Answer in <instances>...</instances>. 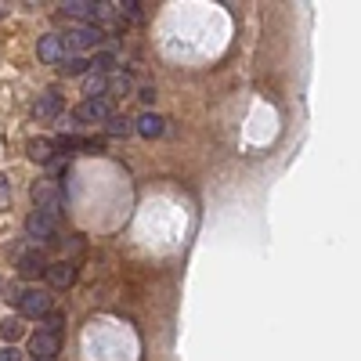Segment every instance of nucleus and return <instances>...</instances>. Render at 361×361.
I'll list each match as a JSON object with an SVG mask.
<instances>
[{"mask_svg":"<svg viewBox=\"0 0 361 361\" xmlns=\"http://www.w3.org/2000/svg\"><path fill=\"white\" fill-rule=\"evenodd\" d=\"M8 195H11V181L0 174V199H8Z\"/></svg>","mask_w":361,"mask_h":361,"instance_id":"21","label":"nucleus"},{"mask_svg":"<svg viewBox=\"0 0 361 361\" xmlns=\"http://www.w3.org/2000/svg\"><path fill=\"white\" fill-rule=\"evenodd\" d=\"M29 354H33V361H55L61 354V336L37 329V333L29 336Z\"/></svg>","mask_w":361,"mask_h":361,"instance_id":"6","label":"nucleus"},{"mask_svg":"<svg viewBox=\"0 0 361 361\" xmlns=\"http://www.w3.org/2000/svg\"><path fill=\"white\" fill-rule=\"evenodd\" d=\"M61 108H66L61 94H58V90H43V94H37L33 116H37V119H55V116H61Z\"/></svg>","mask_w":361,"mask_h":361,"instance_id":"9","label":"nucleus"},{"mask_svg":"<svg viewBox=\"0 0 361 361\" xmlns=\"http://www.w3.org/2000/svg\"><path fill=\"white\" fill-rule=\"evenodd\" d=\"M26 235H29V242H33L37 249L40 246H55L58 242V221L55 217H47L40 210H33L26 217Z\"/></svg>","mask_w":361,"mask_h":361,"instance_id":"3","label":"nucleus"},{"mask_svg":"<svg viewBox=\"0 0 361 361\" xmlns=\"http://www.w3.org/2000/svg\"><path fill=\"white\" fill-rule=\"evenodd\" d=\"M55 148H61V152H94V141H90V137L66 134V137H58V141H55Z\"/></svg>","mask_w":361,"mask_h":361,"instance_id":"14","label":"nucleus"},{"mask_svg":"<svg viewBox=\"0 0 361 361\" xmlns=\"http://www.w3.org/2000/svg\"><path fill=\"white\" fill-rule=\"evenodd\" d=\"M137 98L145 101V105H152V101H155V90H152V87H141V90H137Z\"/></svg>","mask_w":361,"mask_h":361,"instance_id":"19","label":"nucleus"},{"mask_svg":"<svg viewBox=\"0 0 361 361\" xmlns=\"http://www.w3.org/2000/svg\"><path fill=\"white\" fill-rule=\"evenodd\" d=\"M105 130L113 134V137H123V134H130V130H134V119H127V116H113Z\"/></svg>","mask_w":361,"mask_h":361,"instance_id":"17","label":"nucleus"},{"mask_svg":"<svg viewBox=\"0 0 361 361\" xmlns=\"http://www.w3.org/2000/svg\"><path fill=\"white\" fill-rule=\"evenodd\" d=\"M76 282V268L69 260H55V264H47V286L51 289H69Z\"/></svg>","mask_w":361,"mask_h":361,"instance_id":"10","label":"nucleus"},{"mask_svg":"<svg viewBox=\"0 0 361 361\" xmlns=\"http://www.w3.org/2000/svg\"><path fill=\"white\" fill-rule=\"evenodd\" d=\"M105 40V33L98 26H72L66 37H61V43H66V55H84L87 47H98Z\"/></svg>","mask_w":361,"mask_h":361,"instance_id":"4","label":"nucleus"},{"mask_svg":"<svg viewBox=\"0 0 361 361\" xmlns=\"http://www.w3.org/2000/svg\"><path fill=\"white\" fill-rule=\"evenodd\" d=\"M84 94H87V98H105V94H108V76L90 69V72L84 76Z\"/></svg>","mask_w":361,"mask_h":361,"instance_id":"13","label":"nucleus"},{"mask_svg":"<svg viewBox=\"0 0 361 361\" xmlns=\"http://www.w3.org/2000/svg\"><path fill=\"white\" fill-rule=\"evenodd\" d=\"M0 361H19V351H14V347H0Z\"/></svg>","mask_w":361,"mask_h":361,"instance_id":"20","label":"nucleus"},{"mask_svg":"<svg viewBox=\"0 0 361 361\" xmlns=\"http://www.w3.org/2000/svg\"><path fill=\"white\" fill-rule=\"evenodd\" d=\"M134 130H137L141 137H159V134L166 130V119H163L159 113H145V116L134 119Z\"/></svg>","mask_w":361,"mask_h":361,"instance_id":"11","label":"nucleus"},{"mask_svg":"<svg viewBox=\"0 0 361 361\" xmlns=\"http://www.w3.org/2000/svg\"><path fill=\"white\" fill-rule=\"evenodd\" d=\"M14 268H19L26 278H37V275H47V257L40 253L37 246L29 249H19V257H14Z\"/></svg>","mask_w":361,"mask_h":361,"instance_id":"7","label":"nucleus"},{"mask_svg":"<svg viewBox=\"0 0 361 361\" xmlns=\"http://www.w3.org/2000/svg\"><path fill=\"white\" fill-rule=\"evenodd\" d=\"M33 206L40 210V213H47V217H55L58 221V213H61V188H58V181L55 177H40L37 184H33Z\"/></svg>","mask_w":361,"mask_h":361,"instance_id":"2","label":"nucleus"},{"mask_svg":"<svg viewBox=\"0 0 361 361\" xmlns=\"http://www.w3.org/2000/svg\"><path fill=\"white\" fill-rule=\"evenodd\" d=\"M61 329H66V315H61V311H51V315L43 318V333L61 336Z\"/></svg>","mask_w":361,"mask_h":361,"instance_id":"18","label":"nucleus"},{"mask_svg":"<svg viewBox=\"0 0 361 361\" xmlns=\"http://www.w3.org/2000/svg\"><path fill=\"white\" fill-rule=\"evenodd\" d=\"M14 304H19V311H22L26 318L43 322L55 311V296L47 293V289H19V293H14Z\"/></svg>","mask_w":361,"mask_h":361,"instance_id":"1","label":"nucleus"},{"mask_svg":"<svg viewBox=\"0 0 361 361\" xmlns=\"http://www.w3.org/2000/svg\"><path fill=\"white\" fill-rule=\"evenodd\" d=\"M37 55H40V61H47V66H61V58H66V43H61L58 33H47L37 43Z\"/></svg>","mask_w":361,"mask_h":361,"instance_id":"8","label":"nucleus"},{"mask_svg":"<svg viewBox=\"0 0 361 361\" xmlns=\"http://www.w3.org/2000/svg\"><path fill=\"white\" fill-rule=\"evenodd\" d=\"M0 336H4V343L11 347L14 340H22V322H19V318H8V322H0Z\"/></svg>","mask_w":361,"mask_h":361,"instance_id":"16","label":"nucleus"},{"mask_svg":"<svg viewBox=\"0 0 361 361\" xmlns=\"http://www.w3.org/2000/svg\"><path fill=\"white\" fill-rule=\"evenodd\" d=\"M29 159H33V163H51L55 159V145H51V141H29Z\"/></svg>","mask_w":361,"mask_h":361,"instance_id":"15","label":"nucleus"},{"mask_svg":"<svg viewBox=\"0 0 361 361\" xmlns=\"http://www.w3.org/2000/svg\"><path fill=\"white\" fill-rule=\"evenodd\" d=\"M58 69H61V76H87L90 72V58L87 55H66Z\"/></svg>","mask_w":361,"mask_h":361,"instance_id":"12","label":"nucleus"},{"mask_svg":"<svg viewBox=\"0 0 361 361\" xmlns=\"http://www.w3.org/2000/svg\"><path fill=\"white\" fill-rule=\"evenodd\" d=\"M113 116H116L113 98H84L80 105H76V113H72L76 123H108Z\"/></svg>","mask_w":361,"mask_h":361,"instance_id":"5","label":"nucleus"}]
</instances>
